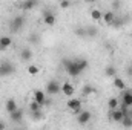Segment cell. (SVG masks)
I'll return each instance as SVG.
<instances>
[{"label": "cell", "instance_id": "cell-30", "mask_svg": "<svg viewBox=\"0 0 132 130\" xmlns=\"http://www.w3.org/2000/svg\"><path fill=\"white\" fill-rule=\"evenodd\" d=\"M59 5H60V8H62V9H68V8L71 6V2H68V0H63V2H60Z\"/></svg>", "mask_w": 132, "mask_h": 130}, {"label": "cell", "instance_id": "cell-24", "mask_svg": "<svg viewBox=\"0 0 132 130\" xmlns=\"http://www.w3.org/2000/svg\"><path fill=\"white\" fill-rule=\"evenodd\" d=\"M26 72L29 73V75H32V77H35L38 72H40V67L35 64H28V67H26Z\"/></svg>", "mask_w": 132, "mask_h": 130}, {"label": "cell", "instance_id": "cell-11", "mask_svg": "<svg viewBox=\"0 0 132 130\" xmlns=\"http://www.w3.org/2000/svg\"><path fill=\"white\" fill-rule=\"evenodd\" d=\"M115 18H117V14H115L114 11H106V12H103V22H104L106 25H111V26H112V23L115 22Z\"/></svg>", "mask_w": 132, "mask_h": 130}, {"label": "cell", "instance_id": "cell-13", "mask_svg": "<svg viewBox=\"0 0 132 130\" xmlns=\"http://www.w3.org/2000/svg\"><path fill=\"white\" fill-rule=\"evenodd\" d=\"M12 44V38L9 35H2L0 37V51H6Z\"/></svg>", "mask_w": 132, "mask_h": 130}, {"label": "cell", "instance_id": "cell-18", "mask_svg": "<svg viewBox=\"0 0 132 130\" xmlns=\"http://www.w3.org/2000/svg\"><path fill=\"white\" fill-rule=\"evenodd\" d=\"M74 61H75V64H77V67H78L80 72H85V70L89 67V61H88L86 58H75Z\"/></svg>", "mask_w": 132, "mask_h": 130}, {"label": "cell", "instance_id": "cell-17", "mask_svg": "<svg viewBox=\"0 0 132 130\" xmlns=\"http://www.w3.org/2000/svg\"><path fill=\"white\" fill-rule=\"evenodd\" d=\"M111 119H112L114 123H121V121L125 119V115H123V112H121L120 109H117V110H112V112H111Z\"/></svg>", "mask_w": 132, "mask_h": 130}, {"label": "cell", "instance_id": "cell-28", "mask_svg": "<svg viewBox=\"0 0 132 130\" xmlns=\"http://www.w3.org/2000/svg\"><path fill=\"white\" fill-rule=\"evenodd\" d=\"M75 34L81 38H86V28H77L75 29Z\"/></svg>", "mask_w": 132, "mask_h": 130}, {"label": "cell", "instance_id": "cell-31", "mask_svg": "<svg viewBox=\"0 0 132 130\" xmlns=\"http://www.w3.org/2000/svg\"><path fill=\"white\" fill-rule=\"evenodd\" d=\"M121 25H123V20H121V18H118V17H117V18H115V22L112 23V26H115V28H120Z\"/></svg>", "mask_w": 132, "mask_h": 130}, {"label": "cell", "instance_id": "cell-12", "mask_svg": "<svg viewBox=\"0 0 132 130\" xmlns=\"http://www.w3.org/2000/svg\"><path fill=\"white\" fill-rule=\"evenodd\" d=\"M19 109V106H17V101L15 99H12V98H9L6 103H5V110L11 115V113H14L15 110Z\"/></svg>", "mask_w": 132, "mask_h": 130}, {"label": "cell", "instance_id": "cell-14", "mask_svg": "<svg viewBox=\"0 0 132 130\" xmlns=\"http://www.w3.org/2000/svg\"><path fill=\"white\" fill-rule=\"evenodd\" d=\"M35 6H37V2H34V0H25V2L19 3V8L23 9V11H31Z\"/></svg>", "mask_w": 132, "mask_h": 130}, {"label": "cell", "instance_id": "cell-3", "mask_svg": "<svg viewBox=\"0 0 132 130\" xmlns=\"http://www.w3.org/2000/svg\"><path fill=\"white\" fill-rule=\"evenodd\" d=\"M62 92V84L57 80H49L46 83V94L48 95H57Z\"/></svg>", "mask_w": 132, "mask_h": 130}, {"label": "cell", "instance_id": "cell-5", "mask_svg": "<svg viewBox=\"0 0 132 130\" xmlns=\"http://www.w3.org/2000/svg\"><path fill=\"white\" fill-rule=\"evenodd\" d=\"M91 119H92L91 110H81V112L77 115V123H78L80 126H86L88 123H91Z\"/></svg>", "mask_w": 132, "mask_h": 130}, {"label": "cell", "instance_id": "cell-1", "mask_svg": "<svg viewBox=\"0 0 132 130\" xmlns=\"http://www.w3.org/2000/svg\"><path fill=\"white\" fill-rule=\"evenodd\" d=\"M63 67H65L66 73L69 75V77H78L81 72L78 70V67L75 64V61L74 60H71V58H65L63 60Z\"/></svg>", "mask_w": 132, "mask_h": 130}, {"label": "cell", "instance_id": "cell-27", "mask_svg": "<svg viewBox=\"0 0 132 130\" xmlns=\"http://www.w3.org/2000/svg\"><path fill=\"white\" fill-rule=\"evenodd\" d=\"M121 124H123V127H132V116L129 115V116H125V119L121 121Z\"/></svg>", "mask_w": 132, "mask_h": 130}, {"label": "cell", "instance_id": "cell-9", "mask_svg": "<svg viewBox=\"0 0 132 130\" xmlns=\"http://www.w3.org/2000/svg\"><path fill=\"white\" fill-rule=\"evenodd\" d=\"M62 94L65 95V97H72L74 94H75V87H74V84H71V83H63L62 84Z\"/></svg>", "mask_w": 132, "mask_h": 130}, {"label": "cell", "instance_id": "cell-16", "mask_svg": "<svg viewBox=\"0 0 132 130\" xmlns=\"http://www.w3.org/2000/svg\"><path fill=\"white\" fill-rule=\"evenodd\" d=\"M23 116H25V115H23V110H22V109H17L14 113L9 115V118H11L12 123H22V121H23Z\"/></svg>", "mask_w": 132, "mask_h": 130}, {"label": "cell", "instance_id": "cell-7", "mask_svg": "<svg viewBox=\"0 0 132 130\" xmlns=\"http://www.w3.org/2000/svg\"><path fill=\"white\" fill-rule=\"evenodd\" d=\"M32 99L35 101V103H38L42 107L48 103V99H46V94L42 90V89H37V90H34V94H32Z\"/></svg>", "mask_w": 132, "mask_h": 130}, {"label": "cell", "instance_id": "cell-26", "mask_svg": "<svg viewBox=\"0 0 132 130\" xmlns=\"http://www.w3.org/2000/svg\"><path fill=\"white\" fill-rule=\"evenodd\" d=\"M97 28H94V26H91V28H86V37H97Z\"/></svg>", "mask_w": 132, "mask_h": 130}, {"label": "cell", "instance_id": "cell-34", "mask_svg": "<svg viewBox=\"0 0 132 130\" xmlns=\"http://www.w3.org/2000/svg\"><path fill=\"white\" fill-rule=\"evenodd\" d=\"M126 72H128V75H129V77H132V66H129V67L126 69Z\"/></svg>", "mask_w": 132, "mask_h": 130}, {"label": "cell", "instance_id": "cell-6", "mask_svg": "<svg viewBox=\"0 0 132 130\" xmlns=\"http://www.w3.org/2000/svg\"><path fill=\"white\" fill-rule=\"evenodd\" d=\"M43 23H45L46 26H54V25L57 23L55 14L51 12V11H43Z\"/></svg>", "mask_w": 132, "mask_h": 130}, {"label": "cell", "instance_id": "cell-21", "mask_svg": "<svg viewBox=\"0 0 132 130\" xmlns=\"http://www.w3.org/2000/svg\"><path fill=\"white\" fill-rule=\"evenodd\" d=\"M89 15H91V18L94 20V22H101L103 20V12L100 11V9H91V12H89Z\"/></svg>", "mask_w": 132, "mask_h": 130}, {"label": "cell", "instance_id": "cell-23", "mask_svg": "<svg viewBox=\"0 0 132 130\" xmlns=\"http://www.w3.org/2000/svg\"><path fill=\"white\" fill-rule=\"evenodd\" d=\"M115 73H117L115 66L109 64V66H106V67H104V75H106V77H114V78H115Z\"/></svg>", "mask_w": 132, "mask_h": 130}, {"label": "cell", "instance_id": "cell-32", "mask_svg": "<svg viewBox=\"0 0 132 130\" xmlns=\"http://www.w3.org/2000/svg\"><path fill=\"white\" fill-rule=\"evenodd\" d=\"M0 130H6V123L5 121H0Z\"/></svg>", "mask_w": 132, "mask_h": 130}, {"label": "cell", "instance_id": "cell-2", "mask_svg": "<svg viewBox=\"0 0 132 130\" xmlns=\"http://www.w3.org/2000/svg\"><path fill=\"white\" fill-rule=\"evenodd\" d=\"M15 72V66L12 64L9 60H5L0 63V77H9Z\"/></svg>", "mask_w": 132, "mask_h": 130}, {"label": "cell", "instance_id": "cell-29", "mask_svg": "<svg viewBox=\"0 0 132 130\" xmlns=\"http://www.w3.org/2000/svg\"><path fill=\"white\" fill-rule=\"evenodd\" d=\"M31 118H32V119H35V121L42 119V118H43V112H42V110H38V112H34V113H31Z\"/></svg>", "mask_w": 132, "mask_h": 130}, {"label": "cell", "instance_id": "cell-20", "mask_svg": "<svg viewBox=\"0 0 132 130\" xmlns=\"http://www.w3.org/2000/svg\"><path fill=\"white\" fill-rule=\"evenodd\" d=\"M112 84H114V87L115 89H118V90H125L126 89V83H125V80L123 78H120V77H115L114 78V81H112Z\"/></svg>", "mask_w": 132, "mask_h": 130}, {"label": "cell", "instance_id": "cell-25", "mask_svg": "<svg viewBox=\"0 0 132 130\" xmlns=\"http://www.w3.org/2000/svg\"><path fill=\"white\" fill-rule=\"evenodd\" d=\"M42 109H43V107H42L38 103H35L34 99L29 103V112H31V113H34V112H38V110H42Z\"/></svg>", "mask_w": 132, "mask_h": 130}, {"label": "cell", "instance_id": "cell-10", "mask_svg": "<svg viewBox=\"0 0 132 130\" xmlns=\"http://www.w3.org/2000/svg\"><path fill=\"white\" fill-rule=\"evenodd\" d=\"M121 103L128 107H132V90L129 89H125L121 92Z\"/></svg>", "mask_w": 132, "mask_h": 130}, {"label": "cell", "instance_id": "cell-19", "mask_svg": "<svg viewBox=\"0 0 132 130\" xmlns=\"http://www.w3.org/2000/svg\"><path fill=\"white\" fill-rule=\"evenodd\" d=\"M120 107V99L115 97H111L109 99H108V109L112 112V110H117Z\"/></svg>", "mask_w": 132, "mask_h": 130}, {"label": "cell", "instance_id": "cell-8", "mask_svg": "<svg viewBox=\"0 0 132 130\" xmlns=\"http://www.w3.org/2000/svg\"><path fill=\"white\" fill-rule=\"evenodd\" d=\"M23 25H25V18H23V15H15L12 20H11V29L15 32V31H20L22 28H23Z\"/></svg>", "mask_w": 132, "mask_h": 130}, {"label": "cell", "instance_id": "cell-4", "mask_svg": "<svg viewBox=\"0 0 132 130\" xmlns=\"http://www.w3.org/2000/svg\"><path fill=\"white\" fill-rule=\"evenodd\" d=\"M66 107L69 110H72L75 115H78L81 112V99L80 98H71V99L66 101Z\"/></svg>", "mask_w": 132, "mask_h": 130}, {"label": "cell", "instance_id": "cell-15", "mask_svg": "<svg viewBox=\"0 0 132 130\" xmlns=\"http://www.w3.org/2000/svg\"><path fill=\"white\" fill-rule=\"evenodd\" d=\"M32 49L31 48H23L22 51H20V58H22V61H29L31 58H32Z\"/></svg>", "mask_w": 132, "mask_h": 130}, {"label": "cell", "instance_id": "cell-22", "mask_svg": "<svg viewBox=\"0 0 132 130\" xmlns=\"http://www.w3.org/2000/svg\"><path fill=\"white\" fill-rule=\"evenodd\" d=\"M95 92V89L91 86V84H85L83 87H81V95L83 97H89V95H92Z\"/></svg>", "mask_w": 132, "mask_h": 130}, {"label": "cell", "instance_id": "cell-33", "mask_svg": "<svg viewBox=\"0 0 132 130\" xmlns=\"http://www.w3.org/2000/svg\"><path fill=\"white\" fill-rule=\"evenodd\" d=\"M120 6H121V3H120V2H114V3H112V8H115V9H117V8H120Z\"/></svg>", "mask_w": 132, "mask_h": 130}]
</instances>
